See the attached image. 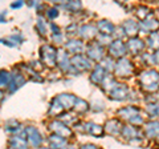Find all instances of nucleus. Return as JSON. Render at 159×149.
<instances>
[{
  "instance_id": "1",
  "label": "nucleus",
  "mask_w": 159,
  "mask_h": 149,
  "mask_svg": "<svg viewBox=\"0 0 159 149\" xmlns=\"http://www.w3.org/2000/svg\"><path fill=\"white\" fill-rule=\"evenodd\" d=\"M139 80H141L142 88L147 92L157 91L158 87H159V74H158V72L152 71V69L143 71L141 77H139Z\"/></svg>"
},
{
  "instance_id": "2",
  "label": "nucleus",
  "mask_w": 159,
  "mask_h": 149,
  "mask_svg": "<svg viewBox=\"0 0 159 149\" xmlns=\"http://www.w3.org/2000/svg\"><path fill=\"white\" fill-rule=\"evenodd\" d=\"M118 115L121 116L122 118H125L126 121L133 124V125H142L143 121H145L143 120V116H142L141 111H139L137 107H134V105H127L125 108L119 109Z\"/></svg>"
},
{
  "instance_id": "3",
  "label": "nucleus",
  "mask_w": 159,
  "mask_h": 149,
  "mask_svg": "<svg viewBox=\"0 0 159 149\" xmlns=\"http://www.w3.org/2000/svg\"><path fill=\"white\" fill-rule=\"evenodd\" d=\"M40 57L41 61L48 67H54L57 63V49L51 44H44L40 48Z\"/></svg>"
},
{
  "instance_id": "4",
  "label": "nucleus",
  "mask_w": 159,
  "mask_h": 149,
  "mask_svg": "<svg viewBox=\"0 0 159 149\" xmlns=\"http://www.w3.org/2000/svg\"><path fill=\"white\" fill-rule=\"evenodd\" d=\"M49 131L52 133H56L58 136H62L65 138H70L73 136L72 129L69 128V125H66L65 123H62L61 120H53L49 123Z\"/></svg>"
},
{
  "instance_id": "5",
  "label": "nucleus",
  "mask_w": 159,
  "mask_h": 149,
  "mask_svg": "<svg viewBox=\"0 0 159 149\" xmlns=\"http://www.w3.org/2000/svg\"><path fill=\"white\" fill-rule=\"evenodd\" d=\"M134 71V65L133 63L125 57H119V61L114 65V72L117 76H122V77H127L130 76Z\"/></svg>"
},
{
  "instance_id": "6",
  "label": "nucleus",
  "mask_w": 159,
  "mask_h": 149,
  "mask_svg": "<svg viewBox=\"0 0 159 149\" xmlns=\"http://www.w3.org/2000/svg\"><path fill=\"white\" fill-rule=\"evenodd\" d=\"M72 65L74 67L77 72H88L92 69V60L89 57H85L82 55H74V56L70 59Z\"/></svg>"
},
{
  "instance_id": "7",
  "label": "nucleus",
  "mask_w": 159,
  "mask_h": 149,
  "mask_svg": "<svg viewBox=\"0 0 159 149\" xmlns=\"http://www.w3.org/2000/svg\"><path fill=\"white\" fill-rule=\"evenodd\" d=\"M24 129H25V135H27V140H28L29 145H32L34 148L43 145L44 138H43L41 133H40V131H39L36 127L29 125V127H25Z\"/></svg>"
},
{
  "instance_id": "8",
  "label": "nucleus",
  "mask_w": 159,
  "mask_h": 149,
  "mask_svg": "<svg viewBox=\"0 0 159 149\" xmlns=\"http://www.w3.org/2000/svg\"><path fill=\"white\" fill-rule=\"evenodd\" d=\"M8 147L9 148H27L28 140L25 135V129L23 128L20 132L13 133V136H11L8 140Z\"/></svg>"
},
{
  "instance_id": "9",
  "label": "nucleus",
  "mask_w": 159,
  "mask_h": 149,
  "mask_svg": "<svg viewBox=\"0 0 159 149\" xmlns=\"http://www.w3.org/2000/svg\"><path fill=\"white\" fill-rule=\"evenodd\" d=\"M24 84H25V74L23 72L11 73V81H9L8 87L6 89L8 93H13V92H16L20 87H23Z\"/></svg>"
},
{
  "instance_id": "10",
  "label": "nucleus",
  "mask_w": 159,
  "mask_h": 149,
  "mask_svg": "<svg viewBox=\"0 0 159 149\" xmlns=\"http://www.w3.org/2000/svg\"><path fill=\"white\" fill-rule=\"evenodd\" d=\"M127 48H126V44L123 43L121 39H117V40L111 41V44L109 46V53H110V56L113 57H123V55L126 53Z\"/></svg>"
},
{
  "instance_id": "11",
  "label": "nucleus",
  "mask_w": 159,
  "mask_h": 149,
  "mask_svg": "<svg viewBox=\"0 0 159 149\" xmlns=\"http://www.w3.org/2000/svg\"><path fill=\"white\" fill-rule=\"evenodd\" d=\"M88 57L94 61H101L103 59V48L99 46V43L89 44L88 47Z\"/></svg>"
},
{
  "instance_id": "12",
  "label": "nucleus",
  "mask_w": 159,
  "mask_h": 149,
  "mask_svg": "<svg viewBox=\"0 0 159 149\" xmlns=\"http://www.w3.org/2000/svg\"><path fill=\"white\" fill-rule=\"evenodd\" d=\"M110 99L113 100H117V101H121V100H125L129 95V88L125 85V84H117L110 92Z\"/></svg>"
},
{
  "instance_id": "13",
  "label": "nucleus",
  "mask_w": 159,
  "mask_h": 149,
  "mask_svg": "<svg viewBox=\"0 0 159 149\" xmlns=\"http://www.w3.org/2000/svg\"><path fill=\"white\" fill-rule=\"evenodd\" d=\"M77 35L84 40H90L97 35V28L90 24H84L80 28H77Z\"/></svg>"
},
{
  "instance_id": "14",
  "label": "nucleus",
  "mask_w": 159,
  "mask_h": 149,
  "mask_svg": "<svg viewBox=\"0 0 159 149\" xmlns=\"http://www.w3.org/2000/svg\"><path fill=\"white\" fill-rule=\"evenodd\" d=\"M126 48H127V51L130 52L131 55H139L143 51V49H145V41L141 40V39L133 37L126 44Z\"/></svg>"
},
{
  "instance_id": "15",
  "label": "nucleus",
  "mask_w": 159,
  "mask_h": 149,
  "mask_svg": "<svg viewBox=\"0 0 159 149\" xmlns=\"http://www.w3.org/2000/svg\"><path fill=\"white\" fill-rule=\"evenodd\" d=\"M65 49L68 52H70L73 55H77V53H81L85 51V46H84V41L82 40H77V39H70L65 43Z\"/></svg>"
},
{
  "instance_id": "16",
  "label": "nucleus",
  "mask_w": 159,
  "mask_h": 149,
  "mask_svg": "<svg viewBox=\"0 0 159 149\" xmlns=\"http://www.w3.org/2000/svg\"><path fill=\"white\" fill-rule=\"evenodd\" d=\"M105 76H106V69L99 64V65H97L96 68L93 69V72L90 73V81L93 84H96V85H98V84L102 83V80L105 79Z\"/></svg>"
},
{
  "instance_id": "17",
  "label": "nucleus",
  "mask_w": 159,
  "mask_h": 149,
  "mask_svg": "<svg viewBox=\"0 0 159 149\" xmlns=\"http://www.w3.org/2000/svg\"><path fill=\"white\" fill-rule=\"evenodd\" d=\"M121 28L123 29V33L127 35V36H135L139 31V24L135 23L134 20H131V19H129V20L122 23Z\"/></svg>"
},
{
  "instance_id": "18",
  "label": "nucleus",
  "mask_w": 159,
  "mask_h": 149,
  "mask_svg": "<svg viewBox=\"0 0 159 149\" xmlns=\"http://www.w3.org/2000/svg\"><path fill=\"white\" fill-rule=\"evenodd\" d=\"M48 145L51 148H65L68 145V138L58 136L56 133H52L48 137Z\"/></svg>"
},
{
  "instance_id": "19",
  "label": "nucleus",
  "mask_w": 159,
  "mask_h": 149,
  "mask_svg": "<svg viewBox=\"0 0 159 149\" xmlns=\"http://www.w3.org/2000/svg\"><path fill=\"white\" fill-rule=\"evenodd\" d=\"M56 97L58 99V101L61 103L64 109H72L74 107V103L77 100V97L72 95V93H61V95H58Z\"/></svg>"
},
{
  "instance_id": "20",
  "label": "nucleus",
  "mask_w": 159,
  "mask_h": 149,
  "mask_svg": "<svg viewBox=\"0 0 159 149\" xmlns=\"http://www.w3.org/2000/svg\"><path fill=\"white\" fill-rule=\"evenodd\" d=\"M65 111L64 107L61 105V103L58 101L57 97H53L51 104H49V109H48V115L51 117H58L61 113Z\"/></svg>"
},
{
  "instance_id": "21",
  "label": "nucleus",
  "mask_w": 159,
  "mask_h": 149,
  "mask_svg": "<svg viewBox=\"0 0 159 149\" xmlns=\"http://www.w3.org/2000/svg\"><path fill=\"white\" fill-rule=\"evenodd\" d=\"M122 124L119 123L118 120H109L106 124H105V127H103V131H106L107 133H110V135L113 136H117V135H121V131H122Z\"/></svg>"
},
{
  "instance_id": "22",
  "label": "nucleus",
  "mask_w": 159,
  "mask_h": 149,
  "mask_svg": "<svg viewBox=\"0 0 159 149\" xmlns=\"http://www.w3.org/2000/svg\"><path fill=\"white\" fill-rule=\"evenodd\" d=\"M142 20L143 22L141 23V28L145 32H154L159 28V20H157L155 17H145Z\"/></svg>"
},
{
  "instance_id": "23",
  "label": "nucleus",
  "mask_w": 159,
  "mask_h": 149,
  "mask_svg": "<svg viewBox=\"0 0 159 149\" xmlns=\"http://www.w3.org/2000/svg\"><path fill=\"white\" fill-rule=\"evenodd\" d=\"M121 136H123L125 138H131V142L135 140L137 137H141V132L135 125H126V127H122V131H121Z\"/></svg>"
},
{
  "instance_id": "24",
  "label": "nucleus",
  "mask_w": 159,
  "mask_h": 149,
  "mask_svg": "<svg viewBox=\"0 0 159 149\" xmlns=\"http://www.w3.org/2000/svg\"><path fill=\"white\" fill-rule=\"evenodd\" d=\"M84 132H86L94 137H99L103 135V127L94 123H85L84 124Z\"/></svg>"
},
{
  "instance_id": "25",
  "label": "nucleus",
  "mask_w": 159,
  "mask_h": 149,
  "mask_svg": "<svg viewBox=\"0 0 159 149\" xmlns=\"http://www.w3.org/2000/svg\"><path fill=\"white\" fill-rule=\"evenodd\" d=\"M61 7L65 8L68 12L76 13L82 9V3H81V0H65V2L61 4Z\"/></svg>"
},
{
  "instance_id": "26",
  "label": "nucleus",
  "mask_w": 159,
  "mask_h": 149,
  "mask_svg": "<svg viewBox=\"0 0 159 149\" xmlns=\"http://www.w3.org/2000/svg\"><path fill=\"white\" fill-rule=\"evenodd\" d=\"M145 133L147 137H157L159 136V123L158 121H151L148 123L145 128Z\"/></svg>"
},
{
  "instance_id": "27",
  "label": "nucleus",
  "mask_w": 159,
  "mask_h": 149,
  "mask_svg": "<svg viewBox=\"0 0 159 149\" xmlns=\"http://www.w3.org/2000/svg\"><path fill=\"white\" fill-rule=\"evenodd\" d=\"M98 28H99V31H101V33H105V35H113L114 31H116V27L109 20H99Z\"/></svg>"
},
{
  "instance_id": "28",
  "label": "nucleus",
  "mask_w": 159,
  "mask_h": 149,
  "mask_svg": "<svg viewBox=\"0 0 159 149\" xmlns=\"http://www.w3.org/2000/svg\"><path fill=\"white\" fill-rule=\"evenodd\" d=\"M36 31H37V33L40 35V36H43V37L48 35V24H47L45 19H44L43 16H39V19H37Z\"/></svg>"
},
{
  "instance_id": "29",
  "label": "nucleus",
  "mask_w": 159,
  "mask_h": 149,
  "mask_svg": "<svg viewBox=\"0 0 159 149\" xmlns=\"http://www.w3.org/2000/svg\"><path fill=\"white\" fill-rule=\"evenodd\" d=\"M9 81H11V73L6 69H2L0 71V89H6Z\"/></svg>"
},
{
  "instance_id": "30",
  "label": "nucleus",
  "mask_w": 159,
  "mask_h": 149,
  "mask_svg": "<svg viewBox=\"0 0 159 149\" xmlns=\"http://www.w3.org/2000/svg\"><path fill=\"white\" fill-rule=\"evenodd\" d=\"M117 84H118V83H117L116 80H114V79L110 76V74H109V76L106 74V76H105V79H103V80H102V83H101V85H102V88L105 89V91L110 92L111 89H113L114 87L117 85Z\"/></svg>"
},
{
  "instance_id": "31",
  "label": "nucleus",
  "mask_w": 159,
  "mask_h": 149,
  "mask_svg": "<svg viewBox=\"0 0 159 149\" xmlns=\"http://www.w3.org/2000/svg\"><path fill=\"white\" fill-rule=\"evenodd\" d=\"M6 131L8 132V133H17V132H20L23 129V127L19 124V121H15V120H9V121H7V124H6Z\"/></svg>"
},
{
  "instance_id": "32",
  "label": "nucleus",
  "mask_w": 159,
  "mask_h": 149,
  "mask_svg": "<svg viewBox=\"0 0 159 149\" xmlns=\"http://www.w3.org/2000/svg\"><path fill=\"white\" fill-rule=\"evenodd\" d=\"M78 113H85L89 111V108H90V105L85 101V100H82V99H77L76 103H74V107H73Z\"/></svg>"
},
{
  "instance_id": "33",
  "label": "nucleus",
  "mask_w": 159,
  "mask_h": 149,
  "mask_svg": "<svg viewBox=\"0 0 159 149\" xmlns=\"http://www.w3.org/2000/svg\"><path fill=\"white\" fill-rule=\"evenodd\" d=\"M44 15H45V17L48 19V20H54L56 17H58L60 11H58L57 7H47Z\"/></svg>"
},
{
  "instance_id": "34",
  "label": "nucleus",
  "mask_w": 159,
  "mask_h": 149,
  "mask_svg": "<svg viewBox=\"0 0 159 149\" xmlns=\"http://www.w3.org/2000/svg\"><path fill=\"white\" fill-rule=\"evenodd\" d=\"M147 41H148L147 44H148V47H150V48L158 49V48H159V33H157V32L151 33Z\"/></svg>"
},
{
  "instance_id": "35",
  "label": "nucleus",
  "mask_w": 159,
  "mask_h": 149,
  "mask_svg": "<svg viewBox=\"0 0 159 149\" xmlns=\"http://www.w3.org/2000/svg\"><path fill=\"white\" fill-rule=\"evenodd\" d=\"M146 112H147L150 116H152V117L159 116V104H158V103L148 104L147 108H146Z\"/></svg>"
},
{
  "instance_id": "36",
  "label": "nucleus",
  "mask_w": 159,
  "mask_h": 149,
  "mask_svg": "<svg viewBox=\"0 0 159 149\" xmlns=\"http://www.w3.org/2000/svg\"><path fill=\"white\" fill-rule=\"evenodd\" d=\"M52 40H53L54 44H62V41H64V35H62V32L52 33Z\"/></svg>"
},
{
  "instance_id": "37",
  "label": "nucleus",
  "mask_w": 159,
  "mask_h": 149,
  "mask_svg": "<svg viewBox=\"0 0 159 149\" xmlns=\"http://www.w3.org/2000/svg\"><path fill=\"white\" fill-rule=\"evenodd\" d=\"M110 61H111V60H110V57H106V59H103V60H102L101 65L105 68L106 71H111V69H114V64H113V63L110 64Z\"/></svg>"
},
{
  "instance_id": "38",
  "label": "nucleus",
  "mask_w": 159,
  "mask_h": 149,
  "mask_svg": "<svg viewBox=\"0 0 159 149\" xmlns=\"http://www.w3.org/2000/svg\"><path fill=\"white\" fill-rule=\"evenodd\" d=\"M24 6V0H16V2H13L11 4V8L12 9H19V8H21Z\"/></svg>"
},
{
  "instance_id": "39",
  "label": "nucleus",
  "mask_w": 159,
  "mask_h": 149,
  "mask_svg": "<svg viewBox=\"0 0 159 149\" xmlns=\"http://www.w3.org/2000/svg\"><path fill=\"white\" fill-rule=\"evenodd\" d=\"M151 63L154 64H159V51H157L155 53L151 55Z\"/></svg>"
},
{
  "instance_id": "40",
  "label": "nucleus",
  "mask_w": 159,
  "mask_h": 149,
  "mask_svg": "<svg viewBox=\"0 0 159 149\" xmlns=\"http://www.w3.org/2000/svg\"><path fill=\"white\" fill-rule=\"evenodd\" d=\"M49 28L52 29V33H58V32H61V31H60V27H57L54 23H51V24H49Z\"/></svg>"
},
{
  "instance_id": "41",
  "label": "nucleus",
  "mask_w": 159,
  "mask_h": 149,
  "mask_svg": "<svg viewBox=\"0 0 159 149\" xmlns=\"http://www.w3.org/2000/svg\"><path fill=\"white\" fill-rule=\"evenodd\" d=\"M47 2L54 4V6H61V4H62L64 2H65V0H47Z\"/></svg>"
},
{
  "instance_id": "42",
  "label": "nucleus",
  "mask_w": 159,
  "mask_h": 149,
  "mask_svg": "<svg viewBox=\"0 0 159 149\" xmlns=\"http://www.w3.org/2000/svg\"><path fill=\"white\" fill-rule=\"evenodd\" d=\"M4 16H6V12H2V13H0V23H6V22H7Z\"/></svg>"
},
{
  "instance_id": "43",
  "label": "nucleus",
  "mask_w": 159,
  "mask_h": 149,
  "mask_svg": "<svg viewBox=\"0 0 159 149\" xmlns=\"http://www.w3.org/2000/svg\"><path fill=\"white\" fill-rule=\"evenodd\" d=\"M84 148H97V147L93 145V144H88V145H84Z\"/></svg>"
},
{
  "instance_id": "44",
  "label": "nucleus",
  "mask_w": 159,
  "mask_h": 149,
  "mask_svg": "<svg viewBox=\"0 0 159 149\" xmlns=\"http://www.w3.org/2000/svg\"><path fill=\"white\" fill-rule=\"evenodd\" d=\"M3 97H4V95H3V92H2V89H0V101L3 100Z\"/></svg>"
}]
</instances>
